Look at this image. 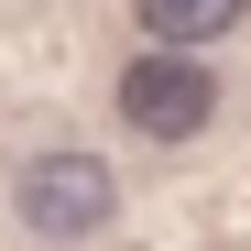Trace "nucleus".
<instances>
[{
  "mask_svg": "<svg viewBox=\"0 0 251 251\" xmlns=\"http://www.w3.org/2000/svg\"><path fill=\"white\" fill-rule=\"evenodd\" d=\"M120 120H131L142 142H197L207 120H219V76L197 66V44H153V55H131L120 66Z\"/></svg>",
  "mask_w": 251,
  "mask_h": 251,
  "instance_id": "1",
  "label": "nucleus"
},
{
  "mask_svg": "<svg viewBox=\"0 0 251 251\" xmlns=\"http://www.w3.org/2000/svg\"><path fill=\"white\" fill-rule=\"evenodd\" d=\"M11 207H22V229H33V240H88V229H109L120 186H109V164H99V153H33V164H22V186H11Z\"/></svg>",
  "mask_w": 251,
  "mask_h": 251,
  "instance_id": "2",
  "label": "nucleus"
},
{
  "mask_svg": "<svg viewBox=\"0 0 251 251\" xmlns=\"http://www.w3.org/2000/svg\"><path fill=\"white\" fill-rule=\"evenodd\" d=\"M251 0H142V33L153 44H219V33H240Z\"/></svg>",
  "mask_w": 251,
  "mask_h": 251,
  "instance_id": "3",
  "label": "nucleus"
}]
</instances>
